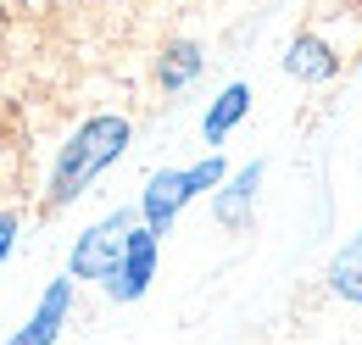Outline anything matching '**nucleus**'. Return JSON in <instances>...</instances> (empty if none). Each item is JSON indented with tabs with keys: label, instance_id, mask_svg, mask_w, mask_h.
Wrapping results in <instances>:
<instances>
[{
	"label": "nucleus",
	"instance_id": "f257e3e1",
	"mask_svg": "<svg viewBox=\"0 0 362 345\" xmlns=\"http://www.w3.org/2000/svg\"><path fill=\"white\" fill-rule=\"evenodd\" d=\"M129 139H134V123L117 117V112H95V117H84V123L73 129V139L62 145L56 168H50L45 206H50V212H62V206H73L78 195H90L95 178L112 168V162H123Z\"/></svg>",
	"mask_w": 362,
	"mask_h": 345
},
{
	"label": "nucleus",
	"instance_id": "f03ea898",
	"mask_svg": "<svg viewBox=\"0 0 362 345\" xmlns=\"http://www.w3.org/2000/svg\"><path fill=\"white\" fill-rule=\"evenodd\" d=\"M134 217H139L134 206H117V212H106L100 223H90V228L73 240L67 279H95V284H106V279L117 273V257H123V240H129Z\"/></svg>",
	"mask_w": 362,
	"mask_h": 345
},
{
	"label": "nucleus",
	"instance_id": "7ed1b4c3",
	"mask_svg": "<svg viewBox=\"0 0 362 345\" xmlns=\"http://www.w3.org/2000/svg\"><path fill=\"white\" fill-rule=\"evenodd\" d=\"M156 251H162V234L156 228H145L134 223L129 228V240H123V257H117V273L100 284L112 301H139L145 290H151V279H156Z\"/></svg>",
	"mask_w": 362,
	"mask_h": 345
},
{
	"label": "nucleus",
	"instance_id": "20e7f679",
	"mask_svg": "<svg viewBox=\"0 0 362 345\" xmlns=\"http://www.w3.org/2000/svg\"><path fill=\"white\" fill-rule=\"evenodd\" d=\"M195 201V189H189V178H184V168H162L145 178V189H139V223L145 228H156V234H168L173 223H179V212Z\"/></svg>",
	"mask_w": 362,
	"mask_h": 345
},
{
	"label": "nucleus",
	"instance_id": "39448f33",
	"mask_svg": "<svg viewBox=\"0 0 362 345\" xmlns=\"http://www.w3.org/2000/svg\"><path fill=\"white\" fill-rule=\"evenodd\" d=\"M262 172H268V162H245L240 172H223V184L212 189V217L223 228H251L257 195H262Z\"/></svg>",
	"mask_w": 362,
	"mask_h": 345
},
{
	"label": "nucleus",
	"instance_id": "423d86ee",
	"mask_svg": "<svg viewBox=\"0 0 362 345\" xmlns=\"http://www.w3.org/2000/svg\"><path fill=\"white\" fill-rule=\"evenodd\" d=\"M73 284H78V279H50V290L40 296L34 317H28L6 345H56L62 340V329H67V317H73Z\"/></svg>",
	"mask_w": 362,
	"mask_h": 345
},
{
	"label": "nucleus",
	"instance_id": "0eeeda50",
	"mask_svg": "<svg viewBox=\"0 0 362 345\" xmlns=\"http://www.w3.org/2000/svg\"><path fill=\"white\" fill-rule=\"evenodd\" d=\"M284 73L301 78V84H329L340 73V50L323 40V34H296L284 50Z\"/></svg>",
	"mask_w": 362,
	"mask_h": 345
},
{
	"label": "nucleus",
	"instance_id": "6e6552de",
	"mask_svg": "<svg viewBox=\"0 0 362 345\" xmlns=\"http://www.w3.org/2000/svg\"><path fill=\"white\" fill-rule=\"evenodd\" d=\"M245 117H251V84H240V78H234V84L206 106V117H201V139H206V145H223Z\"/></svg>",
	"mask_w": 362,
	"mask_h": 345
},
{
	"label": "nucleus",
	"instance_id": "1a4fd4ad",
	"mask_svg": "<svg viewBox=\"0 0 362 345\" xmlns=\"http://www.w3.org/2000/svg\"><path fill=\"white\" fill-rule=\"evenodd\" d=\"M201 67H206V50H201L195 40H173L168 50H162V62H156V78H162L168 95H179V89H189L195 78H201Z\"/></svg>",
	"mask_w": 362,
	"mask_h": 345
},
{
	"label": "nucleus",
	"instance_id": "9d476101",
	"mask_svg": "<svg viewBox=\"0 0 362 345\" xmlns=\"http://www.w3.org/2000/svg\"><path fill=\"white\" fill-rule=\"evenodd\" d=\"M329 290H334L340 301L362 306V234H351V240L334 251V262H329Z\"/></svg>",
	"mask_w": 362,
	"mask_h": 345
},
{
	"label": "nucleus",
	"instance_id": "9b49d317",
	"mask_svg": "<svg viewBox=\"0 0 362 345\" xmlns=\"http://www.w3.org/2000/svg\"><path fill=\"white\" fill-rule=\"evenodd\" d=\"M17 234H23V217H17V212H0V262L11 257V245H17Z\"/></svg>",
	"mask_w": 362,
	"mask_h": 345
}]
</instances>
